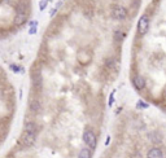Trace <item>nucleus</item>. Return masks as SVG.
<instances>
[{"instance_id":"423d86ee","label":"nucleus","mask_w":166,"mask_h":158,"mask_svg":"<svg viewBox=\"0 0 166 158\" xmlns=\"http://www.w3.org/2000/svg\"><path fill=\"white\" fill-rule=\"evenodd\" d=\"M132 84H134V87H135L136 89H144L146 88V86H147V82H146V78L142 77V75H136L135 78H134V80H132Z\"/></svg>"},{"instance_id":"4468645a","label":"nucleus","mask_w":166,"mask_h":158,"mask_svg":"<svg viewBox=\"0 0 166 158\" xmlns=\"http://www.w3.org/2000/svg\"><path fill=\"white\" fill-rule=\"evenodd\" d=\"M107 66L110 67V69H114V66H116V60L108 59V60H107Z\"/></svg>"},{"instance_id":"a211bd4d","label":"nucleus","mask_w":166,"mask_h":158,"mask_svg":"<svg viewBox=\"0 0 166 158\" xmlns=\"http://www.w3.org/2000/svg\"><path fill=\"white\" fill-rule=\"evenodd\" d=\"M113 96H114V92H112L110 93V97H109V105H113Z\"/></svg>"},{"instance_id":"dca6fc26","label":"nucleus","mask_w":166,"mask_h":158,"mask_svg":"<svg viewBox=\"0 0 166 158\" xmlns=\"http://www.w3.org/2000/svg\"><path fill=\"white\" fill-rule=\"evenodd\" d=\"M10 69H12V70H15V73H20V71H21L20 67L17 66V65H13V64L10 65Z\"/></svg>"},{"instance_id":"f8f14e48","label":"nucleus","mask_w":166,"mask_h":158,"mask_svg":"<svg viewBox=\"0 0 166 158\" xmlns=\"http://www.w3.org/2000/svg\"><path fill=\"white\" fill-rule=\"evenodd\" d=\"M30 109H31V112L38 113V112L40 110V102H39V101H37V100L31 101V102H30Z\"/></svg>"},{"instance_id":"f257e3e1","label":"nucleus","mask_w":166,"mask_h":158,"mask_svg":"<svg viewBox=\"0 0 166 158\" xmlns=\"http://www.w3.org/2000/svg\"><path fill=\"white\" fill-rule=\"evenodd\" d=\"M27 17H29V10H27V7L26 5H21L18 9H17V13L15 16V25L20 26L26 22Z\"/></svg>"},{"instance_id":"f3484780","label":"nucleus","mask_w":166,"mask_h":158,"mask_svg":"<svg viewBox=\"0 0 166 158\" xmlns=\"http://www.w3.org/2000/svg\"><path fill=\"white\" fill-rule=\"evenodd\" d=\"M35 33H37V26H33V27H30V30H29V34H30V35H34Z\"/></svg>"},{"instance_id":"ddd939ff","label":"nucleus","mask_w":166,"mask_h":158,"mask_svg":"<svg viewBox=\"0 0 166 158\" xmlns=\"http://www.w3.org/2000/svg\"><path fill=\"white\" fill-rule=\"evenodd\" d=\"M149 139H151V141L152 143H161V136L158 135V134H156V132H153V134H149Z\"/></svg>"},{"instance_id":"aec40b11","label":"nucleus","mask_w":166,"mask_h":158,"mask_svg":"<svg viewBox=\"0 0 166 158\" xmlns=\"http://www.w3.org/2000/svg\"><path fill=\"white\" fill-rule=\"evenodd\" d=\"M134 158H142V156H140V153H135L134 154Z\"/></svg>"},{"instance_id":"0eeeda50","label":"nucleus","mask_w":166,"mask_h":158,"mask_svg":"<svg viewBox=\"0 0 166 158\" xmlns=\"http://www.w3.org/2000/svg\"><path fill=\"white\" fill-rule=\"evenodd\" d=\"M147 158H164V153H162V150L160 148L153 146V148H151L148 150Z\"/></svg>"},{"instance_id":"f03ea898","label":"nucleus","mask_w":166,"mask_h":158,"mask_svg":"<svg viewBox=\"0 0 166 158\" xmlns=\"http://www.w3.org/2000/svg\"><path fill=\"white\" fill-rule=\"evenodd\" d=\"M83 141L87 145V148H90L91 150L96 148V135L94 131L86 130L83 132Z\"/></svg>"},{"instance_id":"9d476101","label":"nucleus","mask_w":166,"mask_h":158,"mask_svg":"<svg viewBox=\"0 0 166 158\" xmlns=\"http://www.w3.org/2000/svg\"><path fill=\"white\" fill-rule=\"evenodd\" d=\"M125 37H126V34L123 33L122 30H114V33H113V38H114V40L116 42H122L123 39H125Z\"/></svg>"},{"instance_id":"2eb2a0df","label":"nucleus","mask_w":166,"mask_h":158,"mask_svg":"<svg viewBox=\"0 0 166 158\" xmlns=\"http://www.w3.org/2000/svg\"><path fill=\"white\" fill-rule=\"evenodd\" d=\"M47 3H48V0H40V1H39V9L44 10L45 7H47Z\"/></svg>"},{"instance_id":"20e7f679","label":"nucleus","mask_w":166,"mask_h":158,"mask_svg":"<svg viewBox=\"0 0 166 158\" xmlns=\"http://www.w3.org/2000/svg\"><path fill=\"white\" fill-rule=\"evenodd\" d=\"M112 17L117 21H123L127 17V9L122 5H116L112 9Z\"/></svg>"},{"instance_id":"7ed1b4c3","label":"nucleus","mask_w":166,"mask_h":158,"mask_svg":"<svg viewBox=\"0 0 166 158\" xmlns=\"http://www.w3.org/2000/svg\"><path fill=\"white\" fill-rule=\"evenodd\" d=\"M35 141H37V132L23 131L22 136H21V143L23 146H33Z\"/></svg>"},{"instance_id":"6e6552de","label":"nucleus","mask_w":166,"mask_h":158,"mask_svg":"<svg viewBox=\"0 0 166 158\" xmlns=\"http://www.w3.org/2000/svg\"><path fill=\"white\" fill-rule=\"evenodd\" d=\"M23 131H29V132H37L38 128H37V124L35 122H26L25 123V127H23Z\"/></svg>"},{"instance_id":"1a4fd4ad","label":"nucleus","mask_w":166,"mask_h":158,"mask_svg":"<svg viewBox=\"0 0 166 158\" xmlns=\"http://www.w3.org/2000/svg\"><path fill=\"white\" fill-rule=\"evenodd\" d=\"M33 83H34L35 87L42 86V74L39 73V71H35V73L33 74Z\"/></svg>"},{"instance_id":"9b49d317","label":"nucleus","mask_w":166,"mask_h":158,"mask_svg":"<svg viewBox=\"0 0 166 158\" xmlns=\"http://www.w3.org/2000/svg\"><path fill=\"white\" fill-rule=\"evenodd\" d=\"M91 149L90 148H83L78 154V158H91Z\"/></svg>"},{"instance_id":"39448f33","label":"nucleus","mask_w":166,"mask_h":158,"mask_svg":"<svg viewBox=\"0 0 166 158\" xmlns=\"http://www.w3.org/2000/svg\"><path fill=\"white\" fill-rule=\"evenodd\" d=\"M148 29H149V17L147 14H143L137 22V33L140 35H146L148 33Z\"/></svg>"},{"instance_id":"6ab92c4d","label":"nucleus","mask_w":166,"mask_h":158,"mask_svg":"<svg viewBox=\"0 0 166 158\" xmlns=\"http://www.w3.org/2000/svg\"><path fill=\"white\" fill-rule=\"evenodd\" d=\"M56 12H57V8H53V10H51V12H49V16L53 17L55 14H56Z\"/></svg>"}]
</instances>
